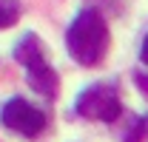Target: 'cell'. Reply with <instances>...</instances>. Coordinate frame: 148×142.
Instances as JSON below:
<instances>
[{
    "instance_id": "cell-1",
    "label": "cell",
    "mask_w": 148,
    "mask_h": 142,
    "mask_svg": "<svg viewBox=\"0 0 148 142\" xmlns=\"http://www.w3.org/2000/svg\"><path fill=\"white\" fill-rule=\"evenodd\" d=\"M108 23L106 17L97 12V9H83L77 20L69 26V34H66V46H69V54L80 66H100L103 57L108 51Z\"/></svg>"
},
{
    "instance_id": "cell-2",
    "label": "cell",
    "mask_w": 148,
    "mask_h": 142,
    "mask_svg": "<svg viewBox=\"0 0 148 142\" xmlns=\"http://www.w3.org/2000/svg\"><path fill=\"white\" fill-rule=\"evenodd\" d=\"M14 60L26 68L29 85H32L37 94H43L46 100H54L57 97V71L49 66L37 34H32V31L23 34V40L14 46Z\"/></svg>"
},
{
    "instance_id": "cell-3",
    "label": "cell",
    "mask_w": 148,
    "mask_h": 142,
    "mask_svg": "<svg viewBox=\"0 0 148 142\" xmlns=\"http://www.w3.org/2000/svg\"><path fill=\"white\" fill-rule=\"evenodd\" d=\"M74 111L86 119H100V122H114L120 114H123V102L117 97V88L108 83H97L88 85L86 91L77 94V102Z\"/></svg>"
},
{
    "instance_id": "cell-4",
    "label": "cell",
    "mask_w": 148,
    "mask_h": 142,
    "mask_svg": "<svg viewBox=\"0 0 148 142\" xmlns=\"http://www.w3.org/2000/svg\"><path fill=\"white\" fill-rule=\"evenodd\" d=\"M0 119H3L6 128H12L14 134L26 137V139L40 137L43 128H46V114L37 105H32L29 100H23V97L9 100V102L3 105V111H0Z\"/></svg>"
},
{
    "instance_id": "cell-5",
    "label": "cell",
    "mask_w": 148,
    "mask_h": 142,
    "mask_svg": "<svg viewBox=\"0 0 148 142\" xmlns=\"http://www.w3.org/2000/svg\"><path fill=\"white\" fill-rule=\"evenodd\" d=\"M20 17V3L17 0H0V29L14 26Z\"/></svg>"
},
{
    "instance_id": "cell-6",
    "label": "cell",
    "mask_w": 148,
    "mask_h": 142,
    "mask_svg": "<svg viewBox=\"0 0 148 142\" xmlns=\"http://www.w3.org/2000/svg\"><path fill=\"white\" fill-rule=\"evenodd\" d=\"M148 137V117H143V119H137L134 122V128H128V134H125V142H140Z\"/></svg>"
},
{
    "instance_id": "cell-7",
    "label": "cell",
    "mask_w": 148,
    "mask_h": 142,
    "mask_svg": "<svg viewBox=\"0 0 148 142\" xmlns=\"http://www.w3.org/2000/svg\"><path fill=\"white\" fill-rule=\"evenodd\" d=\"M140 60L148 66V34H145V40H143V48H140Z\"/></svg>"
}]
</instances>
